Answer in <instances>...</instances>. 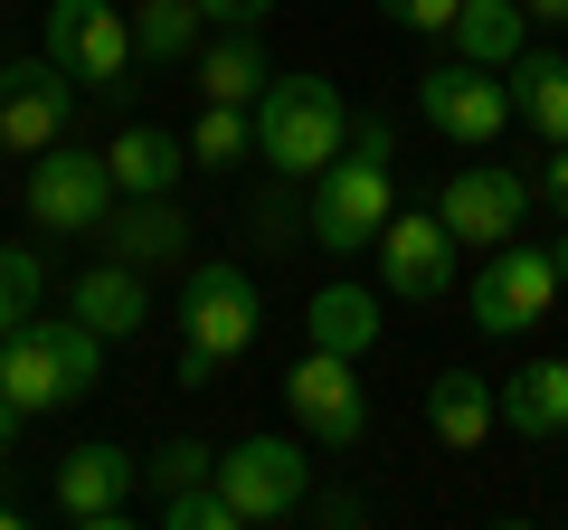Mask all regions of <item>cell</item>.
<instances>
[{
	"label": "cell",
	"mask_w": 568,
	"mask_h": 530,
	"mask_svg": "<svg viewBox=\"0 0 568 530\" xmlns=\"http://www.w3.org/2000/svg\"><path fill=\"white\" fill-rule=\"evenodd\" d=\"M171 323H181V388H209L227 360H246V350H256V332H265L256 275H246V265H227V256L190 265Z\"/></svg>",
	"instance_id": "1"
},
{
	"label": "cell",
	"mask_w": 568,
	"mask_h": 530,
	"mask_svg": "<svg viewBox=\"0 0 568 530\" xmlns=\"http://www.w3.org/2000/svg\"><path fill=\"white\" fill-rule=\"evenodd\" d=\"M351 95L332 77H275L256 95V162L275 181H323V162L351 152Z\"/></svg>",
	"instance_id": "2"
},
{
	"label": "cell",
	"mask_w": 568,
	"mask_h": 530,
	"mask_svg": "<svg viewBox=\"0 0 568 530\" xmlns=\"http://www.w3.org/2000/svg\"><path fill=\"white\" fill-rule=\"evenodd\" d=\"M104 369V332L77 313H29L20 332H0V398H20L29 417L77 408Z\"/></svg>",
	"instance_id": "3"
},
{
	"label": "cell",
	"mask_w": 568,
	"mask_h": 530,
	"mask_svg": "<svg viewBox=\"0 0 568 530\" xmlns=\"http://www.w3.org/2000/svg\"><path fill=\"white\" fill-rule=\"evenodd\" d=\"M388 218H398L388 123L361 114V123H351V152H342V162H323V181H313V237H323V256H361V246H379Z\"/></svg>",
	"instance_id": "4"
},
{
	"label": "cell",
	"mask_w": 568,
	"mask_h": 530,
	"mask_svg": "<svg viewBox=\"0 0 568 530\" xmlns=\"http://www.w3.org/2000/svg\"><path fill=\"white\" fill-rule=\"evenodd\" d=\"M219 492L237 521H304L313 502V436H237L219 455Z\"/></svg>",
	"instance_id": "5"
},
{
	"label": "cell",
	"mask_w": 568,
	"mask_h": 530,
	"mask_svg": "<svg viewBox=\"0 0 568 530\" xmlns=\"http://www.w3.org/2000/svg\"><path fill=\"white\" fill-rule=\"evenodd\" d=\"M29 227H39V237H95L104 227V208L123 200L114 190V162H104V152H77V143H48L39 162H29Z\"/></svg>",
	"instance_id": "6"
},
{
	"label": "cell",
	"mask_w": 568,
	"mask_h": 530,
	"mask_svg": "<svg viewBox=\"0 0 568 530\" xmlns=\"http://www.w3.org/2000/svg\"><path fill=\"white\" fill-rule=\"evenodd\" d=\"M559 294H568V285H559V256H549V246L503 237V246H484V265H474V332L511 342V332H530Z\"/></svg>",
	"instance_id": "7"
},
{
	"label": "cell",
	"mask_w": 568,
	"mask_h": 530,
	"mask_svg": "<svg viewBox=\"0 0 568 530\" xmlns=\"http://www.w3.org/2000/svg\"><path fill=\"white\" fill-rule=\"evenodd\" d=\"M48 58L67 67L77 85H95V95H123V77H133V10H114V0H48Z\"/></svg>",
	"instance_id": "8"
},
{
	"label": "cell",
	"mask_w": 568,
	"mask_h": 530,
	"mask_svg": "<svg viewBox=\"0 0 568 530\" xmlns=\"http://www.w3.org/2000/svg\"><path fill=\"white\" fill-rule=\"evenodd\" d=\"M417 114L436 123L455 152H484L493 133L511 123V77L503 67H474V58H446V67L417 77Z\"/></svg>",
	"instance_id": "9"
},
{
	"label": "cell",
	"mask_w": 568,
	"mask_h": 530,
	"mask_svg": "<svg viewBox=\"0 0 568 530\" xmlns=\"http://www.w3.org/2000/svg\"><path fill=\"white\" fill-rule=\"evenodd\" d=\"M284 408H294V436H313V446H361L369 436V398H361V360H342V350H304V360L284 369Z\"/></svg>",
	"instance_id": "10"
},
{
	"label": "cell",
	"mask_w": 568,
	"mask_h": 530,
	"mask_svg": "<svg viewBox=\"0 0 568 530\" xmlns=\"http://www.w3.org/2000/svg\"><path fill=\"white\" fill-rule=\"evenodd\" d=\"M77 95H85V85L67 77L58 58H10V67H0V152L39 162L48 143H67V123H77Z\"/></svg>",
	"instance_id": "11"
},
{
	"label": "cell",
	"mask_w": 568,
	"mask_h": 530,
	"mask_svg": "<svg viewBox=\"0 0 568 530\" xmlns=\"http://www.w3.org/2000/svg\"><path fill=\"white\" fill-rule=\"evenodd\" d=\"M369 256H379V294H398V304H446L455 294V227L436 208H398Z\"/></svg>",
	"instance_id": "12"
},
{
	"label": "cell",
	"mask_w": 568,
	"mask_h": 530,
	"mask_svg": "<svg viewBox=\"0 0 568 530\" xmlns=\"http://www.w3.org/2000/svg\"><path fill=\"white\" fill-rule=\"evenodd\" d=\"M530 200H540V190H530L521 171H503V162H465L446 190H436V218L455 227V246H503V237H521Z\"/></svg>",
	"instance_id": "13"
},
{
	"label": "cell",
	"mask_w": 568,
	"mask_h": 530,
	"mask_svg": "<svg viewBox=\"0 0 568 530\" xmlns=\"http://www.w3.org/2000/svg\"><path fill=\"white\" fill-rule=\"evenodd\" d=\"M133 483H142V465H133L123 446H104V436L58 455V511H67L77 530H114L123 511H133Z\"/></svg>",
	"instance_id": "14"
},
{
	"label": "cell",
	"mask_w": 568,
	"mask_h": 530,
	"mask_svg": "<svg viewBox=\"0 0 568 530\" xmlns=\"http://www.w3.org/2000/svg\"><path fill=\"white\" fill-rule=\"evenodd\" d=\"M104 256H123V265H181L190 256V218H181V200H114L104 208Z\"/></svg>",
	"instance_id": "15"
},
{
	"label": "cell",
	"mask_w": 568,
	"mask_h": 530,
	"mask_svg": "<svg viewBox=\"0 0 568 530\" xmlns=\"http://www.w3.org/2000/svg\"><path fill=\"white\" fill-rule=\"evenodd\" d=\"M67 313H77V323H95L104 342H133V332L152 323V285H142V265L104 256V265H85L77 285H67Z\"/></svg>",
	"instance_id": "16"
},
{
	"label": "cell",
	"mask_w": 568,
	"mask_h": 530,
	"mask_svg": "<svg viewBox=\"0 0 568 530\" xmlns=\"http://www.w3.org/2000/svg\"><path fill=\"white\" fill-rule=\"evenodd\" d=\"M104 162H114V190H123V200H171V181L190 171V133H162V123H123L114 143H104Z\"/></svg>",
	"instance_id": "17"
},
{
	"label": "cell",
	"mask_w": 568,
	"mask_h": 530,
	"mask_svg": "<svg viewBox=\"0 0 568 530\" xmlns=\"http://www.w3.org/2000/svg\"><path fill=\"white\" fill-rule=\"evenodd\" d=\"M426 427H436V446L474 455L493 427H503V388H493V379H474V369H446V379L426 388Z\"/></svg>",
	"instance_id": "18"
},
{
	"label": "cell",
	"mask_w": 568,
	"mask_h": 530,
	"mask_svg": "<svg viewBox=\"0 0 568 530\" xmlns=\"http://www.w3.org/2000/svg\"><path fill=\"white\" fill-rule=\"evenodd\" d=\"M503 427L530 436V446H549V436H568V350L559 360H530L503 379Z\"/></svg>",
	"instance_id": "19"
},
{
	"label": "cell",
	"mask_w": 568,
	"mask_h": 530,
	"mask_svg": "<svg viewBox=\"0 0 568 530\" xmlns=\"http://www.w3.org/2000/svg\"><path fill=\"white\" fill-rule=\"evenodd\" d=\"M511 123H530L540 143H568V58L559 48H521L511 58Z\"/></svg>",
	"instance_id": "20"
},
{
	"label": "cell",
	"mask_w": 568,
	"mask_h": 530,
	"mask_svg": "<svg viewBox=\"0 0 568 530\" xmlns=\"http://www.w3.org/2000/svg\"><path fill=\"white\" fill-rule=\"evenodd\" d=\"M190 67H200V104H256L265 85H275V67H265L256 29H219V39H209Z\"/></svg>",
	"instance_id": "21"
},
{
	"label": "cell",
	"mask_w": 568,
	"mask_h": 530,
	"mask_svg": "<svg viewBox=\"0 0 568 530\" xmlns=\"http://www.w3.org/2000/svg\"><path fill=\"white\" fill-rule=\"evenodd\" d=\"M304 332H313V350L369 360V342H379V294H369V285H323L304 304Z\"/></svg>",
	"instance_id": "22"
},
{
	"label": "cell",
	"mask_w": 568,
	"mask_h": 530,
	"mask_svg": "<svg viewBox=\"0 0 568 530\" xmlns=\"http://www.w3.org/2000/svg\"><path fill=\"white\" fill-rule=\"evenodd\" d=\"M446 39H455V58H474V67H503V77H511V58L530 48V10H521V0H465Z\"/></svg>",
	"instance_id": "23"
},
{
	"label": "cell",
	"mask_w": 568,
	"mask_h": 530,
	"mask_svg": "<svg viewBox=\"0 0 568 530\" xmlns=\"http://www.w3.org/2000/svg\"><path fill=\"white\" fill-rule=\"evenodd\" d=\"M209 48V10L200 0H142L133 10V58L142 67H190Z\"/></svg>",
	"instance_id": "24"
},
{
	"label": "cell",
	"mask_w": 568,
	"mask_h": 530,
	"mask_svg": "<svg viewBox=\"0 0 568 530\" xmlns=\"http://www.w3.org/2000/svg\"><path fill=\"white\" fill-rule=\"evenodd\" d=\"M246 152H256V104H200L190 171H246Z\"/></svg>",
	"instance_id": "25"
},
{
	"label": "cell",
	"mask_w": 568,
	"mask_h": 530,
	"mask_svg": "<svg viewBox=\"0 0 568 530\" xmlns=\"http://www.w3.org/2000/svg\"><path fill=\"white\" fill-rule=\"evenodd\" d=\"M142 483H152V502H162V492H190V483H219V455H209L200 436H171L162 455H142Z\"/></svg>",
	"instance_id": "26"
},
{
	"label": "cell",
	"mask_w": 568,
	"mask_h": 530,
	"mask_svg": "<svg viewBox=\"0 0 568 530\" xmlns=\"http://www.w3.org/2000/svg\"><path fill=\"white\" fill-rule=\"evenodd\" d=\"M39 294H48V265L29 246H0V332H20L39 313Z\"/></svg>",
	"instance_id": "27"
},
{
	"label": "cell",
	"mask_w": 568,
	"mask_h": 530,
	"mask_svg": "<svg viewBox=\"0 0 568 530\" xmlns=\"http://www.w3.org/2000/svg\"><path fill=\"white\" fill-rule=\"evenodd\" d=\"M162 530H237V502H227L219 483H190V492H162Z\"/></svg>",
	"instance_id": "28"
},
{
	"label": "cell",
	"mask_w": 568,
	"mask_h": 530,
	"mask_svg": "<svg viewBox=\"0 0 568 530\" xmlns=\"http://www.w3.org/2000/svg\"><path fill=\"white\" fill-rule=\"evenodd\" d=\"M294 227H304V237H313V200L294 208V200H284V190H265V200H256V246H265V256H275V246H294Z\"/></svg>",
	"instance_id": "29"
},
{
	"label": "cell",
	"mask_w": 568,
	"mask_h": 530,
	"mask_svg": "<svg viewBox=\"0 0 568 530\" xmlns=\"http://www.w3.org/2000/svg\"><path fill=\"white\" fill-rule=\"evenodd\" d=\"M455 10H465V0H407V10H398V29H417V39H446V29H455Z\"/></svg>",
	"instance_id": "30"
},
{
	"label": "cell",
	"mask_w": 568,
	"mask_h": 530,
	"mask_svg": "<svg viewBox=\"0 0 568 530\" xmlns=\"http://www.w3.org/2000/svg\"><path fill=\"white\" fill-rule=\"evenodd\" d=\"M200 10H209V29H265L275 0H200Z\"/></svg>",
	"instance_id": "31"
},
{
	"label": "cell",
	"mask_w": 568,
	"mask_h": 530,
	"mask_svg": "<svg viewBox=\"0 0 568 530\" xmlns=\"http://www.w3.org/2000/svg\"><path fill=\"white\" fill-rule=\"evenodd\" d=\"M304 521H369V502H361V492H313Z\"/></svg>",
	"instance_id": "32"
},
{
	"label": "cell",
	"mask_w": 568,
	"mask_h": 530,
	"mask_svg": "<svg viewBox=\"0 0 568 530\" xmlns=\"http://www.w3.org/2000/svg\"><path fill=\"white\" fill-rule=\"evenodd\" d=\"M530 190H540V200H549V208H559V218H568V143H549V171H540V181H530Z\"/></svg>",
	"instance_id": "33"
},
{
	"label": "cell",
	"mask_w": 568,
	"mask_h": 530,
	"mask_svg": "<svg viewBox=\"0 0 568 530\" xmlns=\"http://www.w3.org/2000/svg\"><path fill=\"white\" fill-rule=\"evenodd\" d=\"M20 427H29V408H20V398H0V473H10V446H20Z\"/></svg>",
	"instance_id": "34"
},
{
	"label": "cell",
	"mask_w": 568,
	"mask_h": 530,
	"mask_svg": "<svg viewBox=\"0 0 568 530\" xmlns=\"http://www.w3.org/2000/svg\"><path fill=\"white\" fill-rule=\"evenodd\" d=\"M530 20H549V29H568V0H521Z\"/></svg>",
	"instance_id": "35"
},
{
	"label": "cell",
	"mask_w": 568,
	"mask_h": 530,
	"mask_svg": "<svg viewBox=\"0 0 568 530\" xmlns=\"http://www.w3.org/2000/svg\"><path fill=\"white\" fill-rule=\"evenodd\" d=\"M0 530H20V492H0Z\"/></svg>",
	"instance_id": "36"
},
{
	"label": "cell",
	"mask_w": 568,
	"mask_h": 530,
	"mask_svg": "<svg viewBox=\"0 0 568 530\" xmlns=\"http://www.w3.org/2000/svg\"><path fill=\"white\" fill-rule=\"evenodd\" d=\"M549 256H559V285H568V237H559V246H549Z\"/></svg>",
	"instance_id": "37"
},
{
	"label": "cell",
	"mask_w": 568,
	"mask_h": 530,
	"mask_svg": "<svg viewBox=\"0 0 568 530\" xmlns=\"http://www.w3.org/2000/svg\"><path fill=\"white\" fill-rule=\"evenodd\" d=\"M379 10H388V20H398V10H407V0H379Z\"/></svg>",
	"instance_id": "38"
}]
</instances>
